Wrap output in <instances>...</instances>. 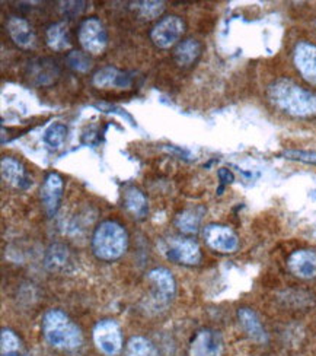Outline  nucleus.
<instances>
[{
	"mask_svg": "<svg viewBox=\"0 0 316 356\" xmlns=\"http://www.w3.org/2000/svg\"><path fill=\"white\" fill-rule=\"evenodd\" d=\"M207 245L219 253H233L239 247V238L235 231L226 225L212 224L204 229Z\"/></svg>",
	"mask_w": 316,
	"mask_h": 356,
	"instance_id": "6e6552de",
	"label": "nucleus"
},
{
	"mask_svg": "<svg viewBox=\"0 0 316 356\" xmlns=\"http://www.w3.org/2000/svg\"><path fill=\"white\" fill-rule=\"evenodd\" d=\"M147 279L150 284L155 288V296L156 300L162 304H168L174 298L176 284L172 273L168 269L163 267H158V269L150 270L147 275Z\"/></svg>",
	"mask_w": 316,
	"mask_h": 356,
	"instance_id": "ddd939ff",
	"label": "nucleus"
},
{
	"mask_svg": "<svg viewBox=\"0 0 316 356\" xmlns=\"http://www.w3.org/2000/svg\"><path fill=\"white\" fill-rule=\"evenodd\" d=\"M79 42L86 53L101 54L107 49L108 35L102 22L97 18H88L81 24Z\"/></svg>",
	"mask_w": 316,
	"mask_h": 356,
	"instance_id": "39448f33",
	"label": "nucleus"
},
{
	"mask_svg": "<svg viewBox=\"0 0 316 356\" xmlns=\"http://www.w3.org/2000/svg\"><path fill=\"white\" fill-rule=\"evenodd\" d=\"M223 339L216 330H201L192 339L190 356H222Z\"/></svg>",
	"mask_w": 316,
	"mask_h": 356,
	"instance_id": "9d476101",
	"label": "nucleus"
},
{
	"mask_svg": "<svg viewBox=\"0 0 316 356\" xmlns=\"http://www.w3.org/2000/svg\"><path fill=\"white\" fill-rule=\"evenodd\" d=\"M62 5H65L62 6V10L67 17H76V15H79L85 8V2H66Z\"/></svg>",
	"mask_w": 316,
	"mask_h": 356,
	"instance_id": "c756f323",
	"label": "nucleus"
},
{
	"mask_svg": "<svg viewBox=\"0 0 316 356\" xmlns=\"http://www.w3.org/2000/svg\"><path fill=\"white\" fill-rule=\"evenodd\" d=\"M203 215H204L203 207H192V209H187L176 216L175 225L183 234L194 235L199 232Z\"/></svg>",
	"mask_w": 316,
	"mask_h": 356,
	"instance_id": "6ab92c4d",
	"label": "nucleus"
},
{
	"mask_svg": "<svg viewBox=\"0 0 316 356\" xmlns=\"http://www.w3.org/2000/svg\"><path fill=\"white\" fill-rule=\"evenodd\" d=\"M268 99L283 113L308 118L316 115V94L290 79H278L268 88Z\"/></svg>",
	"mask_w": 316,
	"mask_h": 356,
	"instance_id": "f257e3e1",
	"label": "nucleus"
},
{
	"mask_svg": "<svg viewBox=\"0 0 316 356\" xmlns=\"http://www.w3.org/2000/svg\"><path fill=\"white\" fill-rule=\"evenodd\" d=\"M63 197V178L56 172L45 177L44 184L41 187V200L44 209L49 216H54L58 211L60 203Z\"/></svg>",
	"mask_w": 316,
	"mask_h": 356,
	"instance_id": "9b49d317",
	"label": "nucleus"
},
{
	"mask_svg": "<svg viewBox=\"0 0 316 356\" xmlns=\"http://www.w3.org/2000/svg\"><path fill=\"white\" fill-rule=\"evenodd\" d=\"M8 33L13 42L22 49H31L35 42V34L31 25L19 17H12L8 21Z\"/></svg>",
	"mask_w": 316,
	"mask_h": 356,
	"instance_id": "f3484780",
	"label": "nucleus"
},
{
	"mask_svg": "<svg viewBox=\"0 0 316 356\" xmlns=\"http://www.w3.org/2000/svg\"><path fill=\"white\" fill-rule=\"evenodd\" d=\"M128 245V235L123 225L114 220H105L98 225L92 236L94 254L103 261H114L122 257Z\"/></svg>",
	"mask_w": 316,
	"mask_h": 356,
	"instance_id": "7ed1b4c3",
	"label": "nucleus"
},
{
	"mask_svg": "<svg viewBox=\"0 0 316 356\" xmlns=\"http://www.w3.org/2000/svg\"><path fill=\"white\" fill-rule=\"evenodd\" d=\"M281 156L284 159L289 161H296V162H303V164H309V165H316V152L312 151H284L281 154Z\"/></svg>",
	"mask_w": 316,
	"mask_h": 356,
	"instance_id": "c85d7f7f",
	"label": "nucleus"
},
{
	"mask_svg": "<svg viewBox=\"0 0 316 356\" xmlns=\"http://www.w3.org/2000/svg\"><path fill=\"white\" fill-rule=\"evenodd\" d=\"M67 63L74 72H81V73H86L90 70V67H92L90 58L82 51H72L67 56Z\"/></svg>",
	"mask_w": 316,
	"mask_h": 356,
	"instance_id": "cd10ccee",
	"label": "nucleus"
},
{
	"mask_svg": "<svg viewBox=\"0 0 316 356\" xmlns=\"http://www.w3.org/2000/svg\"><path fill=\"white\" fill-rule=\"evenodd\" d=\"M167 257L171 261L178 264L194 266L201 260L200 245L191 238H183V236H174L167 241Z\"/></svg>",
	"mask_w": 316,
	"mask_h": 356,
	"instance_id": "0eeeda50",
	"label": "nucleus"
},
{
	"mask_svg": "<svg viewBox=\"0 0 316 356\" xmlns=\"http://www.w3.org/2000/svg\"><path fill=\"white\" fill-rule=\"evenodd\" d=\"M47 44L49 47L56 51H63L70 47L69 28L66 22L53 24L47 29Z\"/></svg>",
	"mask_w": 316,
	"mask_h": 356,
	"instance_id": "412c9836",
	"label": "nucleus"
},
{
	"mask_svg": "<svg viewBox=\"0 0 316 356\" xmlns=\"http://www.w3.org/2000/svg\"><path fill=\"white\" fill-rule=\"evenodd\" d=\"M219 178H220V181H222V188H223V186L231 184V183H233V180H235L233 174H232L228 168H220V170H219ZM222 188L219 190V195H220Z\"/></svg>",
	"mask_w": 316,
	"mask_h": 356,
	"instance_id": "7c9ffc66",
	"label": "nucleus"
},
{
	"mask_svg": "<svg viewBox=\"0 0 316 356\" xmlns=\"http://www.w3.org/2000/svg\"><path fill=\"white\" fill-rule=\"evenodd\" d=\"M0 170H2L3 180L15 188L25 190L31 184L29 178L26 177L25 168L22 167L21 162L15 158L5 156L2 162H0Z\"/></svg>",
	"mask_w": 316,
	"mask_h": 356,
	"instance_id": "4468645a",
	"label": "nucleus"
},
{
	"mask_svg": "<svg viewBox=\"0 0 316 356\" xmlns=\"http://www.w3.org/2000/svg\"><path fill=\"white\" fill-rule=\"evenodd\" d=\"M94 342L105 356H117L123 349V334L114 320H102L94 329Z\"/></svg>",
	"mask_w": 316,
	"mask_h": 356,
	"instance_id": "20e7f679",
	"label": "nucleus"
},
{
	"mask_svg": "<svg viewBox=\"0 0 316 356\" xmlns=\"http://www.w3.org/2000/svg\"><path fill=\"white\" fill-rule=\"evenodd\" d=\"M185 31V25L179 17L171 15L160 19L150 33V38H152L153 44L159 49H171L174 44L183 37Z\"/></svg>",
	"mask_w": 316,
	"mask_h": 356,
	"instance_id": "423d86ee",
	"label": "nucleus"
},
{
	"mask_svg": "<svg viewBox=\"0 0 316 356\" xmlns=\"http://www.w3.org/2000/svg\"><path fill=\"white\" fill-rule=\"evenodd\" d=\"M126 356H159V352L146 337L134 336L126 346Z\"/></svg>",
	"mask_w": 316,
	"mask_h": 356,
	"instance_id": "4be33fe9",
	"label": "nucleus"
},
{
	"mask_svg": "<svg viewBox=\"0 0 316 356\" xmlns=\"http://www.w3.org/2000/svg\"><path fill=\"white\" fill-rule=\"evenodd\" d=\"M94 85L98 88H117V89H127L131 86L133 81L127 73L118 70L117 67L107 66L99 69L92 79Z\"/></svg>",
	"mask_w": 316,
	"mask_h": 356,
	"instance_id": "2eb2a0df",
	"label": "nucleus"
},
{
	"mask_svg": "<svg viewBox=\"0 0 316 356\" xmlns=\"http://www.w3.org/2000/svg\"><path fill=\"white\" fill-rule=\"evenodd\" d=\"M34 72H33V78L38 79L40 85L44 83H50L56 76H57V67L54 66L56 63L50 60H38V63H34Z\"/></svg>",
	"mask_w": 316,
	"mask_h": 356,
	"instance_id": "393cba45",
	"label": "nucleus"
},
{
	"mask_svg": "<svg viewBox=\"0 0 316 356\" xmlns=\"http://www.w3.org/2000/svg\"><path fill=\"white\" fill-rule=\"evenodd\" d=\"M293 60L303 79L316 86V46L306 41L299 42L293 53Z\"/></svg>",
	"mask_w": 316,
	"mask_h": 356,
	"instance_id": "1a4fd4ad",
	"label": "nucleus"
},
{
	"mask_svg": "<svg viewBox=\"0 0 316 356\" xmlns=\"http://www.w3.org/2000/svg\"><path fill=\"white\" fill-rule=\"evenodd\" d=\"M42 334L47 343L56 349L74 350L82 346L83 334L62 309H50L42 317Z\"/></svg>",
	"mask_w": 316,
	"mask_h": 356,
	"instance_id": "f03ea898",
	"label": "nucleus"
},
{
	"mask_svg": "<svg viewBox=\"0 0 316 356\" xmlns=\"http://www.w3.org/2000/svg\"><path fill=\"white\" fill-rule=\"evenodd\" d=\"M123 199H124V207L131 216L138 219H143L147 216L149 213L147 199L143 195L142 190H139L138 187H128L124 191Z\"/></svg>",
	"mask_w": 316,
	"mask_h": 356,
	"instance_id": "a211bd4d",
	"label": "nucleus"
},
{
	"mask_svg": "<svg viewBox=\"0 0 316 356\" xmlns=\"http://www.w3.org/2000/svg\"><path fill=\"white\" fill-rule=\"evenodd\" d=\"M47 266L53 270H58L62 267L66 266V263L69 261V253L67 248L63 245H53L49 253H47Z\"/></svg>",
	"mask_w": 316,
	"mask_h": 356,
	"instance_id": "a878e982",
	"label": "nucleus"
},
{
	"mask_svg": "<svg viewBox=\"0 0 316 356\" xmlns=\"http://www.w3.org/2000/svg\"><path fill=\"white\" fill-rule=\"evenodd\" d=\"M134 6H135V9H138L140 17L146 18V19L159 18L162 12L165 10V3L155 2V0H149V2H138V3H134Z\"/></svg>",
	"mask_w": 316,
	"mask_h": 356,
	"instance_id": "bb28decb",
	"label": "nucleus"
},
{
	"mask_svg": "<svg viewBox=\"0 0 316 356\" xmlns=\"http://www.w3.org/2000/svg\"><path fill=\"white\" fill-rule=\"evenodd\" d=\"M289 270L300 279L316 277V250L303 248L296 250L288 259Z\"/></svg>",
	"mask_w": 316,
	"mask_h": 356,
	"instance_id": "f8f14e48",
	"label": "nucleus"
},
{
	"mask_svg": "<svg viewBox=\"0 0 316 356\" xmlns=\"http://www.w3.org/2000/svg\"><path fill=\"white\" fill-rule=\"evenodd\" d=\"M238 318L240 325H242L247 336L253 340L255 343H265L267 342V333L263 327V324L258 316L253 313L251 308H240L238 311Z\"/></svg>",
	"mask_w": 316,
	"mask_h": 356,
	"instance_id": "dca6fc26",
	"label": "nucleus"
},
{
	"mask_svg": "<svg viewBox=\"0 0 316 356\" xmlns=\"http://www.w3.org/2000/svg\"><path fill=\"white\" fill-rule=\"evenodd\" d=\"M0 349H2V356H19L22 343L18 334L10 329H3L0 334Z\"/></svg>",
	"mask_w": 316,
	"mask_h": 356,
	"instance_id": "b1692460",
	"label": "nucleus"
},
{
	"mask_svg": "<svg viewBox=\"0 0 316 356\" xmlns=\"http://www.w3.org/2000/svg\"><path fill=\"white\" fill-rule=\"evenodd\" d=\"M200 53H201L200 42L190 38L178 44L174 51V57H175V62L179 66H191L200 57Z\"/></svg>",
	"mask_w": 316,
	"mask_h": 356,
	"instance_id": "aec40b11",
	"label": "nucleus"
},
{
	"mask_svg": "<svg viewBox=\"0 0 316 356\" xmlns=\"http://www.w3.org/2000/svg\"><path fill=\"white\" fill-rule=\"evenodd\" d=\"M67 131L69 130L65 124L53 123L47 129H45L42 140L49 147H51V149H58V147H62L63 143L66 142Z\"/></svg>",
	"mask_w": 316,
	"mask_h": 356,
	"instance_id": "5701e85b",
	"label": "nucleus"
}]
</instances>
